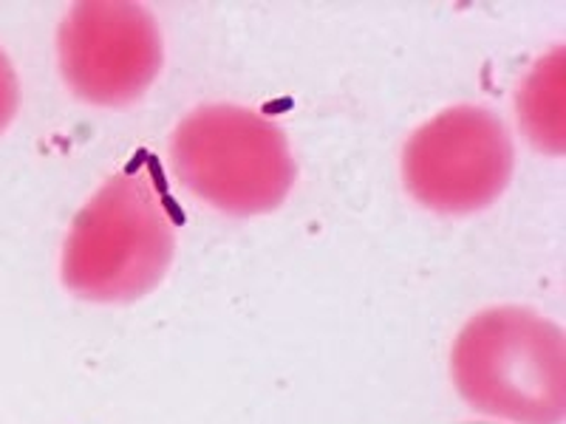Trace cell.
<instances>
[{"instance_id":"obj_1","label":"cell","mask_w":566,"mask_h":424,"mask_svg":"<svg viewBox=\"0 0 566 424\" xmlns=\"http://www.w3.org/2000/svg\"><path fill=\"white\" fill-rule=\"evenodd\" d=\"M451 380L464 405L507 424L566 422V335L524 306L470 317L451 348Z\"/></svg>"},{"instance_id":"obj_2","label":"cell","mask_w":566,"mask_h":424,"mask_svg":"<svg viewBox=\"0 0 566 424\" xmlns=\"http://www.w3.org/2000/svg\"><path fill=\"white\" fill-rule=\"evenodd\" d=\"M168 165L187 193L232 219L277 210L297 181L286 130L232 103L199 105L181 116L168 141Z\"/></svg>"},{"instance_id":"obj_3","label":"cell","mask_w":566,"mask_h":424,"mask_svg":"<svg viewBox=\"0 0 566 424\" xmlns=\"http://www.w3.org/2000/svg\"><path fill=\"white\" fill-rule=\"evenodd\" d=\"M176 226L154 187L139 176H114L74 215L60 277L91 303H134L168 277Z\"/></svg>"},{"instance_id":"obj_4","label":"cell","mask_w":566,"mask_h":424,"mask_svg":"<svg viewBox=\"0 0 566 424\" xmlns=\"http://www.w3.org/2000/svg\"><path fill=\"white\" fill-rule=\"evenodd\" d=\"M399 170L419 206L439 215H473L507 190L515 170L513 136L493 110L451 105L413 130Z\"/></svg>"},{"instance_id":"obj_5","label":"cell","mask_w":566,"mask_h":424,"mask_svg":"<svg viewBox=\"0 0 566 424\" xmlns=\"http://www.w3.org/2000/svg\"><path fill=\"white\" fill-rule=\"evenodd\" d=\"M57 60L74 97L97 108H128L159 77L165 40L142 3L83 0L60 23Z\"/></svg>"},{"instance_id":"obj_6","label":"cell","mask_w":566,"mask_h":424,"mask_svg":"<svg viewBox=\"0 0 566 424\" xmlns=\"http://www.w3.org/2000/svg\"><path fill=\"white\" fill-rule=\"evenodd\" d=\"M515 116L538 153H566V45L535 60L515 91Z\"/></svg>"},{"instance_id":"obj_7","label":"cell","mask_w":566,"mask_h":424,"mask_svg":"<svg viewBox=\"0 0 566 424\" xmlns=\"http://www.w3.org/2000/svg\"><path fill=\"white\" fill-rule=\"evenodd\" d=\"M20 108V83L12 60L0 49V134L12 125Z\"/></svg>"}]
</instances>
